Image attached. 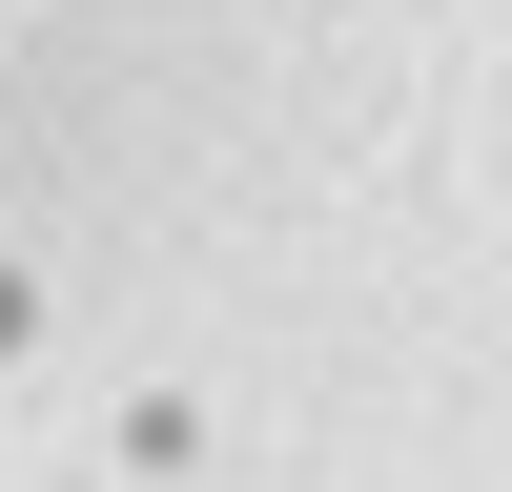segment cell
<instances>
[{"label": "cell", "instance_id": "obj_1", "mask_svg": "<svg viewBox=\"0 0 512 492\" xmlns=\"http://www.w3.org/2000/svg\"><path fill=\"white\" fill-rule=\"evenodd\" d=\"M0 349H21V287H0Z\"/></svg>", "mask_w": 512, "mask_h": 492}]
</instances>
